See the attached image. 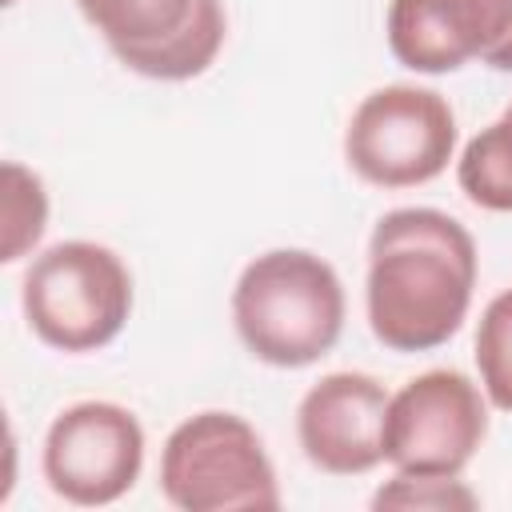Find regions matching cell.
<instances>
[{
    "instance_id": "obj_15",
    "label": "cell",
    "mask_w": 512,
    "mask_h": 512,
    "mask_svg": "<svg viewBox=\"0 0 512 512\" xmlns=\"http://www.w3.org/2000/svg\"><path fill=\"white\" fill-rule=\"evenodd\" d=\"M4 4H16V0H4Z\"/></svg>"
},
{
    "instance_id": "obj_5",
    "label": "cell",
    "mask_w": 512,
    "mask_h": 512,
    "mask_svg": "<svg viewBox=\"0 0 512 512\" xmlns=\"http://www.w3.org/2000/svg\"><path fill=\"white\" fill-rule=\"evenodd\" d=\"M456 136V112L436 88L384 84L356 104L344 160L372 188H416L448 168Z\"/></svg>"
},
{
    "instance_id": "obj_14",
    "label": "cell",
    "mask_w": 512,
    "mask_h": 512,
    "mask_svg": "<svg viewBox=\"0 0 512 512\" xmlns=\"http://www.w3.org/2000/svg\"><path fill=\"white\" fill-rule=\"evenodd\" d=\"M480 496L460 480V476H412L396 472L388 484L376 488L372 508H400V512H472Z\"/></svg>"
},
{
    "instance_id": "obj_8",
    "label": "cell",
    "mask_w": 512,
    "mask_h": 512,
    "mask_svg": "<svg viewBox=\"0 0 512 512\" xmlns=\"http://www.w3.org/2000/svg\"><path fill=\"white\" fill-rule=\"evenodd\" d=\"M44 480L48 488L76 504L100 508L116 504L144 468V428L112 400L68 404L44 432Z\"/></svg>"
},
{
    "instance_id": "obj_6",
    "label": "cell",
    "mask_w": 512,
    "mask_h": 512,
    "mask_svg": "<svg viewBox=\"0 0 512 512\" xmlns=\"http://www.w3.org/2000/svg\"><path fill=\"white\" fill-rule=\"evenodd\" d=\"M76 8L128 72L164 84L204 76L228 36L224 0H76Z\"/></svg>"
},
{
    "instance_id": "obj_12",
    "label": "cell",
    "mask_w": 512,
    "mask_h": 512,
    "mask_svg": "<svg viewBox=\"0 0 512 512\" xmlns=\"http://www.w3.org/2000/svg\"><path fill=\"white\" fill-rule=\"evenodd\" d=\"M48 228V188L20 160L0 164V260H24Z\"/></svg>"
},
{
    "instance_id": "obj_9",
    "label": "cell",
    "mask_w": 512,
    "mask_h": 512,
    "mask_svg": "<svg viewBox=\"0 0 512 512\" xmlns=\"http://www.w3.org/2000/svg\"><path fill=\"white\" fill-rule=\"evenodd\" d=\"M384 32L392 56L424 76L472 60L512 72V0H388Z\"/></svg>"
},
{
    "instance_id": "obj_3",
    "label": "cell",
    "mask_w": 512,
    "mask_h": 512,
    "mask_svg": "<svg viewBox=\"0 0 512 512\" xmlns=\"http://www.w3.org/2000/svg\"><path fill=\"white\" fill-rule=\"evenodd\" d=\"M20 308L36 340L56 352H100L132 316V272L96 240H60L32 256Z\"/></svg>"
},
{
    "instance_id": "obj_10",
    "label": "cell",
    "mask_w": 512,
    "mask_h": 512,
    "mask_svg": "<svg viewBox=\"0 0 512 512\" xmlns=\"http://www.w3.org/2000/svg\"><path fill=\"white\" fill-rule=\"evenodd\" d=\"M388 392L368 372L320 376L296 408V436L312 468L328 476H364L384 464Z\"/></svg>"
},
{
    "instance_id": "obj_4",
    "label": "cell",
    "mask_w": 512,
    "mask_h": 512,
    "mask_svg": "<svg viewBox=\"0 0 512 512\" xmlns=\"http://www.w3.org/2000/svg\"><path fill=\"white\" fill-rule=\"evenodd\" d=\"M160 492L180 512L280 508V480L260 432L224 408L196 412L168 432Z\"/></svg>"
},
{
    "instance_id": "obj_7",
    "label": "cell",
    "mask_w": 512,
    "mask_h": 512,
    "mask_svg": "<svg viewBox=\"0 0 512 512\" xmlns=\"http://www.w3.org/2000/svg\"><path fill=\"white\" fill-rule=\"evenodd\" d=\"M488 436V396L456 368H428L388 396L384 460L412 476H460Z\"/></svg>"
},
{
    "instance_id": "obj_11",
    "label": "cell",
    "mask_w": 512,
    "mask_h": 512,
    "mask_svg": "<svg viewBox=\"0 0 512 512\" xmlns=\"http://www.w3.org/2000/svg\"><path fill=\"white\" fill-rule=\"evenodd\" d=\"M456 184L476 208L512 212V104L464 144Z\"/></svg>"
},
{
    "instance_id": "obj_13",
    "label": "cell",
    "mask_w": 512,
    "mask_h": 512,
    "mask_svg": "<svg viewBox=\"0 0 512 512\" xmlns=\"http://www.w3.org/2000/svg\"><path fill=\"white\" fill-rule=\"evenodd\" d=\"M476 368L480 388L492 408L512 412V288L488 300L476 328Z\"/></svg>"
},
{
    "instance_id": "obj_1",
    "label": "cell",
    "mask_w": 512,
    "mask_h": 512,
    "mask_svg": "<svg viewBox=\"0 0 512 512\" xmlns=\"http://www.w3.org/2000/svg\"><path fill=\"white\" fill-rule=\"evenodd\" d=\"M476 240L440 208H392L368 236L364 308L372 336L392 352H432L468 320Z\"/></svg>"
},
{
    "instance_id": "obj_2",
    "label": "cell",
    "mask_w": 512,
    "mask_h": 512,
    "mask_svg": "<svg viewBox=\"0 0 512 512\" xmlns=\"http://www.w3.org/2000/svg\"><path fill=\"white\" fill-rule=\"evenodd\" d=\"M344 284L308 248H268L244 264L232 288L240 344L272 368H308L344 332Z\"/></svg>"
}]
</instances>
